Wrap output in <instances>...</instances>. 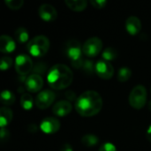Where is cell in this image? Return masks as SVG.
Masks as SVG:
<instances>
[{"label":"cell","instance_id":"cell-2","mask_svg":"<svg viewBox=\"0 0 151 151\" xmlns=\"http://www.w3.org/2000/svg\"><path fill=\"white\" fill-rule=\"evenodd\" d=\"M73 80V73L71 69L63 64L53 65L47 75V81L50 88L57 90L66 88Z\"/></svg>","mask_w":151,"mask_h":151},{"label":"cell","instance_id":"cell-11","mask_svg":"<svg viewBox=\"0 0 151 151\" xmlns=\"http://www.w3.org/2000/svg\"><path fill=\"white\" fill-rule=\"evenodd\" d=\"M39 16L46 22L54 21L58 17V12L55 7L50 4H43L39 7Z\"/></svg>","mask_w":151,"mask_h":151},{"label":"cell","instance_id":"cell-15","mask_svg":"<svg viewBox=\"0 0 151 151\" xmlns=\"http://www.w3.org/2000/svg\"><path fill=\"white\" fill-rule=\"evenodd\" d=\"M16 48L14 40L7 35H3L0 37V51L2 53L12 52Z\"/></svg>","mask_w":151,"mask_h":151},{"label":"cell","instance_id":"cell-6","mask_svg":"<svg viewBox=\"0 0 151 151\" xmlns=\"http://www.w3.org/2000/svg\"><path fill=\"white\" fill-rule=\"evenodd\" d=\"M103 49V42L98 37L88 38L82 46V52L89 58L97 56Z\"/></svg>","mask_w":151,"mask_h":151},{"label":"cell","instance_id":"cell-33","mask_svg":"<svg viewBox=\"0 0 151 151\" xmlns=\"http://www.w3.org/2000/svg\"><path fill=\"white\" fill-rule=\"evenodd\" d=\"M27 130H28V132L34 134V133H36V132H37L38 128H37L36 125H35V124H30V125H28V127H27Z\"/></svg>","mask_w":151,"mask_h":151},{"label":"cell","instance_id":"cell-30","mask_svg":"<svg viewBox=\"0 0 151 151\" xmlns=\"http://www.w3.org/2000/svg\"><path fill=\"white\" fill-rule=\"evenodd\" d=\"M9 131L5 128V127H1V131H0V139L2 142H7L8 138H9Z\"/></svg>","mask_w":151,"mask_h":151},{"label":"cell","instance_id":"cell-7","mask_svg":"<svg viewBox=\"0 0 151 151\" xmlns=\"http://www.w3.org/2000/svg\"><path fill=\"white\" fill-rule=\"evenodd\" d=\"M33 67H34V64L29 56L26 54H21L16 58L15 69L19 75L21 76L27 75L28 73L32 72Z\"/></svg>","mask_w":151,"mask_h":151},{"label":"cell","instance_id":"cell-35","mask_svg":"<svg viewBox=\"0 0 151 151\" xmlns=\"http://www.w3.org/2000/svg\"><path fill=\"white\" fill-rule=\"evenodd\" d=\"M148 108H149V110L151 111V100L149 102V106H148Z\"/></svg>","mask_w":151,"mask_h":151},{"label":"cell","instance_id":"cell-34","mask_svg":"<svg viewBox=\"0 0 151 151\" xmlns=\"http://www.w3.org/2000/svg\"><path fill=\"white\" fill-rule=\"evenodd\" d=\"M147 139L149 140V142H151V125L149 127V128L147 130Z\"/></svg>","mask_w":151,"mask_h":151},{"label":"cell","instance_id":"cell-3","mask_svg":"<svg viewBox=\"0 0 151 151\" xmlns=\"http://www.w3.org/2000/svg\"><path fill=\"white\" fill-rule=\"evenodd\" d=\"M65 54L68 57V58L72 62V65L74 68L81 69L84 60L81 58L82 48L79 41L75 39L68 40L64 47Z\"/></svg>","mask_w":151,"mask_h":151},{"label":"cell","instance_id":"cell-32","mask_svg":"<svg viewBox=\"0 0 151 151\" xmlns=\"http://www.w3.org/2000/svg\"><path fill=\"white\" fill-rule=\"evenodd\" d=\"M60 151H73V147L69 144V143H65L61 146Z\"/></svg>","mask_w":151,"mask_h":151},{"label":"cell","instance_id":"cell-18","mask_svg":"<svg viewBox=\"0 0 151 151\" xmlns=\"http://www.w3.org/2000/svg\"><path fill=\"white\" fill-rule=\"evenodd\" d=\"M0 100L4 105H11L15 102V96L10 90H3L1 92Z\"/></svg>","mask_w":151,"mask_h":151},{"label":"cell","instance_id":"cell-1","mask_svg":"<svg viewBox=\"0 0 151 151\" xmlns=\"http://www.w3.org/2000/svg\"><path fill=\"white\" fill-rule=\"evenodd\" d=\"M103 107L102 96L95 90L83 92L75 102L77 112L83 117H92L100 112Z\"/></svg>","mask_w":151,"mask_h":151},{"label":"cell","instance_id":"cell-17","mask_svg":"<svg viewBox=\"0 0 151 151\" xmlns=\"http://www.w3.org/2000/svg\"><path fill=\"white\" fill-rule=\"evenodd\" d=\"M66 5L75 12H81L86 9L88 3L86 0H65Z\"/></svg>","mask_w":151,"mask_h":151},{"label":"cell","instance_id":"cell-16","mask_svg":"<svg viewBox=\"0 0 151 151\" xmlns=\"http://www.w3.org/2000/svg\"><path fill=\"white\" fill-rule=\"evenodd\" d=\"M12 117H13V114L11 109L5 106L2 107L0 109V127H5L8 124L11 123Z\"/></svg>","mask_w":151,"mask_h":151},{"label":"cell","instance_id":"cell-5","mask_svg":"<svg viewBox=\"0 0 151 151\" xmlns=\"http://www.w3.org/2000/svg\"><path fill=\"white\" fill-rule=\"evenodd\" d=\"M147 103V89L143 85L135 86L129 95L130 105L137 110L142 109Z\"/></svg>","mask_w":151,"mask_h":151},{"label":"cell","instance_id":"cell-14","mask_svg":"<svg viewBox=\"0 0 151 151\" xmlns=\"http://www.w3.org/2000/svg\"><path fill=\"white\" fill-rule=\"evenodd\" d=\"M126 29L131 35H137L142 29V22L136 16H130L126 20Z\"/></svg>","mask_w":151,"mask_h":151},{"label":"cell","instance_id":"cell-36","mask_svg":"<svg viewBox=\"0 0 151 151\" xmlns=\"http://www.w3.org/2000/svg\"><path fill=\"white\" fill-rule=\"evenodd\" d=\"M150 91H151V88H150Z\"/></svg>","mask_w":151,"mask_h":151},{"label":"cell","instance_id":"cell-29","mask_svg":"<svg viewBox=\"0 0 151 151\" xmlns=\"http://www.w3.org/2000/svg\"><path fill=\"white\" fill-rule=\"evenodd\" d=\"M99 151H117V149H116V147L112 143L106 142V143H104L100 147Z\"/></svg>","mask_w":151,"mask_h":151},{"label":"cell","instance_id":"cell-20","mask_svg":"<svg viewBox=\"0 0 151 151\" xmlns=\"http://www.w3.org/2000/svg\"><path fill=\"white\" fill-rule=\"evenodd\" d=\"M99 142V139L96 135L92 134H88L82 136L81 138V143L86 147H93L96 145Z\"/></svg>","mask_w":151,"mask_h":151},{"label":"cell","instance_id":"cell-12","mask_svg":"<svg viewBox=\"0 0 151 151\" xmlns=\"http://www.w3.org/2000/svg\"><path fill=\"white\" fill-rule=\"evenodd\" d=\"M26 88L32 93H35L41 90L43 86V80L41 75L38 74H31L29 75L25 81Z\"/></svg>","mask_w":151,"mask_h":151},{"label":"cell","instance_id":"cell-10","mask_svg":"<svg viewBox=\"0 0 151 151\" xmlns=\"http://www.w3.org/2000/svg\"><path fill=\"white\" fill-rule=\"evenodd\" d=\"M60 122L58 119L48 117L42 119L40 124V128L43 133L47 134H52L57 133L60 129Z\"/></svg>","mask_w":151,"mask_h":151},{"label":"cell","instance_id":"cell-28","mask_svg":"<svg viewBox=\"0 0 151 151\" xmlns=\"http://www.w3.org/2000/svg\"><path fill=\"white\" fill-rule=\"evenodd\" d=\"M90 3L95 8H97V9H102L107 4L106 0H91Z\"/></svg>","mask_w":151,"mask_h":151},{"label":"cell","instance_id":"cell-22","mask_svg":"<svg viewBox=\"0 0 151 151\" xmlns=\"http://www.w3.org/2000/svg\"><path fill=\"white\" fill-rule=\"evenodd\" d=\"M132 76V71L128 67H122L119 70L118 73V80L120 82L127 81Z\"/></svg>","mask_w":151,"mask_h":151},{"label":"cell","instance_id":"cell-13","mask_svg":"<svg viewBox=\"0 0 151 151\" xmlns=\"http://www.w3.org/2000/svg\"><path fill=\"white\" fill-rule=\"evenodd\" d=\"M72 109H73V105L69 101L60 100L54 104L52 108V111L56 116L65 117L72 111Z\"/></svg>","mask_w":151,"mask_h":151},{"label":"cell","instance_id":"cell-21","mask_svg":"<svg viewBox=\"0 0 151 151\" xmlns=\"http://www.w3.org/2000/svg\"><path fill=\"white\" fill-rule=\"evenodd\" d=\"M20 105L25 110H31L34 105L33 97L28 93L22 94V96L20 97Z\"/></svg>","mask_w":151,"mask_h":151},{"label":"cell","instance_id":"cell-27","mask_svg":"<svg viewBox=\"0 0 151 151\" xmlns=\"http://www.w3.org/2000/svg\"><path fill=\"white\" fill-rule=\"evenodd\" d=\"M12 58L10 57H3L1 58V63H0V68L2 71H5L9 69L12 65Z\"/></svg>","mask_w":151,"mask_h":151},{"label":"cell","instance_id":"cell-26","mask_svg":"<svg viewBox=\"0 0 151 151\" xmlns=\"http://www.w3.org/2000/svg\"><path fill=\"white\" fill-rule=\"evenodd\" d=\"M4 3L10 9L12 10H19L24 4L23 0H5Z\"/></svg>","mask_w":151,"mask_h":151},{"label":"cell","instance_id":"cell-24","mask_svg":"<svg viewBox=\"0 0 151 151\" xmlns=\"http://www.w3.org/2000/svg\"><path fill=\"white\" fill-rule=\"evenodd\" d=\"M81 70L88 75H92L96 72V65H94L93 61L91 60H84Z\"/></svg>","mask_w":151,"mask_h":151},{"label":"cell","instance_id":"cell-31","mask_svg":"<svg viewBox=\"0 0 151 151\" xmlns=\"http://www.w3.org/2000/svg\"><path fill=\"white\" fill-rule=\"evenodd\" d=\"M65 97L66 100L69 101L70 103L73 102V101H75V102H76V100H77V98H76V94H75L73 91H72V90L66 91V92L65 93Z\"/></svg>","mask_w":151,"mask_h":151},{"label":"cell","instance_id":"cell-19","mask_svg":"<svg viewBox=\"0 0 151 151\" xmlns=\"http://www.w3.org/2000/svg\"><path fill=\"white\" fill-rule=\"evenodd\" d=\"M14 36L16 38V40L20 42V43H24V42H27V40H28V36H29V34H28V31L25 28V27H18L15 32H14Z\"/></svg>","mask_w":151,"mask_h":151},{"label":"cell","instance_id":"cell-25","mask_svg":"<svg viewBox=\"0 0 151 151\" xmlns=\"http://www.w3.org/2000/svg\"><path fill=\"white\" fill-rule=\"evenodd\" d=\"M47 69H48V66L44 62H37L34 65L32 72L34 74L41 75V74H43L47 71Z\"/></svg>","mask_w":151,"mask_h":151},{"label":"cell","instance_id":"cell-8","mask_svg":"<svg viewBox=\"0 0 151 151\" xmlns=\"http://www.w3.org/2000/svg\"><path fill=\"white\" fill-rule=\"evenodd\" d=\"M56 95L53 91L45 89L41 91L35 98V105L37 108L44 110L49 108L54 102Z\"/></svg>","mask_w":151,"mask_h":151},{"label":"cell","instance_id":"cell-4","mask_svg":"<svg viewBox=\"0 0 151 151\" xmlns=\"http://www.w3.org/2000/svg\"><path fill=\"white\" fill-rule=\"evenodd\" d=\"M27 50L34 57H42L50 49V40L45 35H37L27 43Z\"/></svg>","mask_w":151,"mask_h":151},{"label":"cell","instance_id":"cell-9","mask_svg":"<svg viewBox=\"0 0 151 151\" xmlns=\"http://www.w3.org/2000/svg\"><path fill=\"white\" fill-rule=\"evenodd\" d=\"M96 73L100 78L109 80L113 76L114 67L106 60H99L96 64Z\"/></svg>","mask_w":151,"mask_h":151},{"label":"cell","instance_id":"cell-23","mask_svg":"<svg viewBox=\"0 0 151 151\" xmlns=\"http://www.w3.org/2000/svg\"><path fill=\"white\" fill-rule=\"evenodd\" d=\"M117 57H118L117 50L114 48H111V47L106 48L103 52V58H104V60H106V61L114 60V59L117 58Z\"/></svg>","mask_w":151,"mask_h":151}]
</instances>
